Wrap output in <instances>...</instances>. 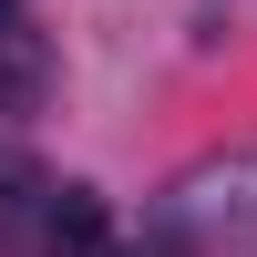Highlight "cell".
I'll return each instance as SVG.
<instances>
[{"label": "cell", "instance_id": "cell-1", "mask_svg": "<svg viewBox=\"0 0 257 257\" xmlns=\"http://www.w3.org/2000/svg\"><path fill=\"white\" fill-rule=\"evenodd\" d=\"M41 247H52V257H93L103 247V196H93V185H62V196H52Z\"/></svg>", "mask_w": 257, "mask_h": 257}, {"label": "cell", "instance_id": "cell-2", "mask_svg": "<svg viewBox=\"0 0 257 257\" xmlns=\"http://www.w3.org/2000/svg\"><path fill=\"white\" fill-rule=\"evenodd\" d=\"M0 31H11V0H0Z\"/></svg>", "mask_w": 257, "mask_h": 257}]
</instances>
